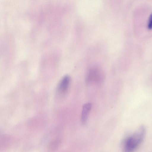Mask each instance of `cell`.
I'll return each mask as SVG.
<instances>
[{
    "label": "cell",
    "mask_w": 152,
    "mask_h": 152,
    "mask_svg": "<svg viewBox=\"0 0 152 152\" xmlns=\"http://www.w3.org/2000/svg\"><path fill=\"white\" fill-rule=\"evenodd\" d=\"M104 78V74L102 70L98 67H93L87 72L86 82L87 84L93 83L99 84L103 82Z\"/></svg>",
    "instance_id": "obj_2"
},
{
    "label": "cell",
    "mask_w": 152,
    "mask_h": 152,
    "mask_svg": "<svg viewBox=\"0 0 152 152\" xmlns=\"http://www.w3.org/2000/svg\"><path fill=\"white\" fill-rule=\"evenodd\" d=\"M148 28L149 29H152V13L150 15L148 23Z\"/></svg>",
    "instance_id": "obj_5"
},
{
    "label": "cell",
    "mask_w": 152,
    "mask_h": 152,
    "mask_svg": "<svg viewBox=\"0 0 152 152\" xmlns=\"http://www.w3.org/2000/svg\"><path fill=\"white\" fill-rule=\"evenodd\" d=\"M146 132L143 126H141L126 140L124 148L126 151H132L136 149L142 142Z\"/></svg>",
    "instance_id": "obj_1"
},
{
    "label": "cell",
    "mask_w": 152,
    "mask_h": 152,
    "mask_svg": "<svg viewBox=\"0 0 152 152\" xmlns=\"http://www.w3.org/2000/svg\"><path fill=\"white\" fill-rule=\"evenodd\" d=\"M70 82V78L68 75L64 76L60 81L58 88V90L62 94L65 93L68 90Z\"/></svg>",
    "instance_id": "obj_3"
},
{
    "label": "cell",
    "mask_w": 152,
    "mask_h": 152,
    "mask_svg": "<svg viewBox=\"0 0 152 152\" xmlns=\"http://www.w3.org/2000/svg\"><path fill=\"white\" fill-rule=\"evenodd\" d=\"M91 107L92 104L91 103H86L83 105L81 116V121L82 124H84L86 123Z\"/></svg>",
    "instance_id": "obj_4"
}]
</instances>
